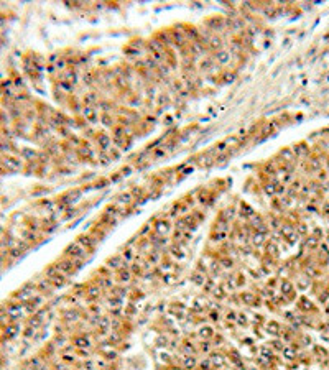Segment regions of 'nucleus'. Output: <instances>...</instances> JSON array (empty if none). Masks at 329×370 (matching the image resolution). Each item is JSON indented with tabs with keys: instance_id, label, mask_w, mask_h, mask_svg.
I'll use <instances>...</instances> for the list:
<instances>
[{
	"instance_id": "f257e3e1",
	"label": "nucleus",
	"mask_w": 329,
	"mask_h": 370,
	"mask_svg": "<svg viewBox=\"0 0 329 370\" xmlns=\"http://www.w3.org/2000/svg\"><path fill=\"white\" fill-rule=\"evenodd\" d=\"M280 291H282V295L285 296V298L288 299V301H291V299H295L296 293H295V288L293 284H291L290 281H282V284H280Z\"/></svg>"
},
{
	"instance_id": "f03ea898",
	"label": "nucleus",
	"mask_w": 329,
	"mask_h": 370,
	"mask_svg": "<svg viewBox=\"0 0 329 370\" xmlns=\"http://www.w3.org/2000/svg\"><path fill=\"white\" fill-rule=\"evenodd\" d=\"M84 252H86V249H84L79 242H74V243H71V245L68 247V253H69L71 257H74V258H81L84 255Z\"/></svg>"
},
{
	"instance_id": "7ed1b4c3",
	"label": "nucleus",
	"mask_w": 329,
	"mask_h": 370,
	"mask_svg": "<svg viewBox=\"0 0 329 370\" xmlns=\"http://www.w3.org/2000/svg\"><path fill=\"white\" fill-rule=\"evenodd\" d=\"M282 235L290 243H295L296 242V239H298V234L293 230V227H288V225H285V227H282Z\"/></svg>"
},
{
	"instance_id": "20e7f679",
	"label": "nucleus",
	"mask_w": 329,
	"mask_h": 370,
	"mask_svg": "<svg viewBox=\"0 0 329 370\" xmlns=\"http://www.w3.org/2000/svg\"><path fill=\"white\" fill-rule=\"evenodd\" d=\"M209 360L212 362V367L214 368H222L226 365V357L221 355V354H212Z\"/></svg>"
},
{
	"instance_id": "39448f33",
	"label": "nucleus",
	"mask_w": 329,
	"mask_h": 370,
	"mask_svg": "<svg viewBox=\"0 0 329 370\" xmlns=\"http://www.w3.org/2000/svg\"><path fill=\"white\" fill-rule=\"evenodd\" d=\"M181 364H183V367L184 368H188V370H191V368H194L196 367V359H194L193 355H184L183 357V360H181Z\"/></svg>"
},
{
	"instance_id": "423d86ee",
	"label": "nucleus",
	"mask_w": 329,
	"mask_h": 370,
	"mask_svg": "<svg viewBox=\"0 0 329 370\" xmlns=\"http://www.w3.org/2000/svg\"><path fill=\"white\" fill-rule=\"evenodd\" d=\"M265 329H267V332H268V334L277 336L278 332H280V324L277 323V321H268V323L265 324Z\"/></svg>"
},
{
	"instance_id": "0eeeda50",
	"label": "nucleus",
	"mask_w": 329,
	"mask_h": 370,
	"mask_svg": "<svg viewBox=\"0 0 329 370\" xmlns=\"http://www.w3.org/2000/svg\"><path fill=\"white\" fill-rule=\"evenodd\" d=\"M170 229H171V225H170V222L168 221H160L156 224V232L158 234H166V232H170Z\"/></svg>"
},
{
	"instance_id": "6e6552de",
	"label": "nucleus",
	"mask_w": 329,
	"mask_h": 370,
	"mask_svg": "<svg viewBox=\"0 0 329 370\" xmlns=\"http://www.w3.org/2000/svg\"><path fill=\"white\" fill-rule=\"evenodd\" d=\"M199 336L202 337V339H211V337H214V331H212V327H209V326L201 327V329H199Z\"/></svg>"
},
{
	"instance_id": "1a4fd4ad",
	"label": "nucleus",
	"mask_w": 329,
	"mask_h": 370,
	"mask_svg": "<svg viewBox=\"0 0 329 370\" xmlns=\"http://www.w3.org/2000/svg\"><path fill=\"white\" fill-rule=\"evenodd\" d=\"M76 345H78L79 349H84V351H87L89 347H91V342H89L87 337H79V339H76Z\"/></svg>"
},
{
	"instance_id": "9d476101",
	"label": "nucleus",
	"mask_w": 329,
	"mask_h": 370,
	"mask_svg": "<svg viewBox=\"0 0 329 370\" xmlns=\"http://www.w3.org/2000/svg\"><path fill=\"white\" fill-rule=\"evenodd\" d=\"M252 240H254V243H255V245H262V243H263V240H265V232H263V230H257Z\"/></svg>"
},
{
	"instance_id": "9b49d317",
	"label": "nucleus",
	"mask_w": 329,
	"mask_h": 370,
	"mask_svg": "<svg viewBox=\"0 0 329 370\" xmlns=\"http://www.w3.org/2000/svg\"><path fill=\"white\" fill-rule=\"evenodd\" d=\"M122 265V257H119V255H115V257L109 258L107 260V267H112V268H117Z\"/></svg>"
},
{
	"instance_id": "f8f14e48",
	"label": "nucleus",
	"mask_w": 329,
	"mask_h": 370,
	"mask_svg": "<svg viewBox=\"0 0 329 370\" xmlns=\"http://www.w3.org/2000/svg\"><path fill=\"white\" fill-rule=\"evenodd\" d=\"M240 299H242V301L245 303V304H254V303H255V296L252 295V293H242V295H240Z\"/></svg>"
},
{
	"instance_id": "ddd939ff",
	"label": "nucleus",
	"mask_w": 329,
	"mask_h": 370,
	"mask_svg": "<svg viewBox=\"0 0 329 370\" xmlns=\"http://www.w3.org/2000/svg\"><path fill=\"white\" fill-rule=\"evenodd\" d=\"M119 280L122 283H127L130 280V271L127 270V268H122V270L119 271Z\"/></svg>"
},
{
	"instance_id": "4468645a",
	"label": "nucleus",
	"mask_w": 329,
	"mask_h": 370,
	"mask_svg": "<svg viewBox=\"0 0 329 370\" xmlns=\"http://www.w3.org/2000/svg\"><path fill=\"white\" fill-rule=\"evenodd\" d=\"M299 308H301V309L310 311V309H313V304H311V301H310V299L301 298V299H299Z\"/></svg>"
},
{
	"instance_id": "2eb2a0df",
	"label": "nucleus",
	"mask_w": 329,
	"mask_h": 370,
	"mask_svg": "<svg viewBox=\"0 0 329 370\" xmlns=\"http://www.w3.org/2000/svg\"><path fill=\"white\" fill-rule=\"evenodd\" d=\"M171 253H173L176 258H184V252H183V249H181L180 245H174L173 249H171Z\"/></svg>"
},
{
	"instance_id": "dca6fc26",
	"label": "nucleus",
	"mask_w": 329,
	"mask_h": 370,
	"mask_svg": "<svg viewBox=\"0 0 329 370\" xmlns=\"http://www.w3.org/2000/svg\"><path fill=\"white\" fill-rule=\"evenodd\" d=\"M199 370H212V362L211 360H202L199 364Z\"/></svg>"
},
{
	"instance_id": "f3484780",
	"label": "nucleus",
	"mask_w": 329,
	"mask_h": 370,
	"mask_svg": "<svg viewBox=\"0 0 329 370\" xmlns=\"http://www.w3.org/2000/svg\"><path fill=\"white\" fill-rule=\"evenodd\" d=\"M267 252H268V255H273L275 257V255L278 253V247L275 245V243H268V245H267Z\"/></svg>"
},
{
	"instance_id": "a211bd4d",
	"label": "nucleus",
	"mask_w": 329,
	"mask_h": 370,
	"mask_svg": "<svg viewBox=\"0 0 329 370\" xmlns=\"http://www.w3.org/2000/svg\"><path fill=\"white\" fill-rule=\"evenodd\" d=\"M283 355H285L286 359H293V357H295V351L291 347H283Z\"/></svg>"
},
{
	"instance_id": "6ab92c4d",
	"label": "nucleus",
	"mask_w": 329,
	"mask_h": 370,
	"mask_svg": "<svg viewBox=\"0 0 329 370\" xmlns=\"http://www.w3.org/2000/svg\"><path fill=\"white\" fill-rule=\"evenodd\" d=\"M119 199H120V202H124V204H127V202H130V201H132V196H130L128 193H125V194H122V196H120Z\"/></svg>"
},
{
	"instance_id": "aec40b11",
	"label": "nucleus",
	"mask_w": 329,
	"mask_h": 370,
	"mask_svg": "<svg viewBox=\"0 0 329 370\" xmlns=\"http://www.w3.org/2000/svg\"><path fill=\"white\" fill-rule=\"evenodd\" d=\"M306 245L308 247H316V245H318V239H316V237H310L306 240Z\"/></svg>"
},
{
	"instance_id": "412c9836",
	"label": "nucleus",
	"mask_w": 329,
	"mask_h": 370,
	"mask_svg": "<svg viewBox=\"0 0 329 370\" xmlns=\"http://www.w3.org/2000/svg\"><path fill=\"white\" fill-rule=\"evenodd\" d=\"M237 321H239V324H242V326H245V324H247V318L243 314H239L237 316Z\"/></svg>"
},
{
	"instance_id": "4be33fe9",
	"label": "nucleus",
	"mask_w": 329,
	"mask_h": 370,
	"mask_svg": "<svg viewBox=\"0 0 329 370\" xmlns=\"http://www.w3.org/2000/svg\"><path fill=\"white\" fill-rule=\"evenodd\" d=\"M226 318L229 319V321H234L235 318H237V314H235V312H232V311H229V312H227V316H226Z\"/></svg>"
},
{
	"instance_id": "5701e85b",
	"label": "nucleus",
	"mask_w": 329,
	"mask_h": 370,
	"mask_svg": "<svg viewBox=\"0 0 329 370\" xmlns=\"http://www.w3.org/2000/svg\"><path fill=\"white\" fill-rule=\"evenodd\" d=\"M319 180L321 181H326L327 180V173L326 171H319Z\"/></svg>"
},
{
	"instance_id": "b1692460",
	"label": "nucleus",
	"mask_w": 329,
	"mask_h": 370,
	"mask_svg": "<svg viewBox=\"0 0 329 370\" xmlns=\"http://www.w3.org/2000/svg\"><path fill=\"white\" fill-rule=\"evenodd\" d=\"M124 258H125V260H130V258H132V250H125V252H124Z\"/></svg>"
},
{
	"instance_id": "393cba45",
	"label": "nucleus",
	"mask_w": 329,
	"mask_h": 370,
	"mask_svg": "<svg viewBox=\"0 0 329 370\" xmlns=\"http://www.w3.org/2000/svg\"><path fill=\"white\" fill-rule=\"evenodd\" d=\"M209 316H211V319H212V321H217V319H219V314H217L216 311H212V312H211Z\"/></svg>"
},
{
	"instance_id": "a878e982",
	"label": "nucleus",
	"mask_w": 329,
	"mask_h": 370,
	"mask_svg": "<svg viewBox=\"0 0 329 370\" xmlns=\"http://www.w3.org/2000/svg\"><path fill=\"white\" fill-rule=\"evenodd\" d=\"M201 349H202V351H204V352H208V351H209V349H211V345H209L208 342H204V344H202V345H201Z\"/></svg>"
},
{
	"instance_id": "bb28decb",
	"label": "nucleus",
	"mask_w": 329,
	"mask_h": 370,
	"mask_svg": "<svg viewBox=\"0 0 329 370\" xmlns=\"http://www.w3.org/2000/svg\"><path fill=\"white\" fill-rule=\"evenodd\" d=\"M326 312H327V314H329V304H327V306H326Z\"/></svg>"
},
{
	"instance_id": "cd10ccee",
	"label": "nucleus",
	"mask_w": 329,
	"mask_h": 370,
	"mask_svg": "<svg viewBox=\"0 0 329 370\" xmlns=\"http://www.w3.org/2000/svg\"><path fill=\"white\" fill-rule=\"evenodd\" d=\"M324 327H326V329H327V331H329V323H327V324H326V326H324Z\"/></svg>"
}]
</instances>
